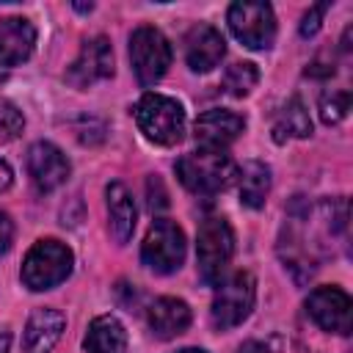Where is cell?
<instances>
[{
	"label": "cell",
	"mask_w": 353,
	"mask_h": 353,
	"mask_svg": "<svg viewBox=\"0 0 353 353\" xmlns=\"http://www.w3.org/2000/svg\"><path fill=\"white\" fill-rule=\"evenodd\" d=\"M63 328H66V317L58 309H52V306L33 309V314L28 317V325H25V336H22L25 353H50L58 345Z\"/></svg>",
	"instance_id": "obj_14"
},
{
	"label": "cell",
	"mask_w": 353,
	"mask_h": 353,
	"mask_svg": "<svg viewBox=\"0 0 353 353\" xmlns=\"http://www.w3.org/2000/svg\"><path fill=\"white\" fill-rule=\"evenodd\" d=\"M138 130L160 146H174L185 135V108L165 94H143L135 105Z\"/></svg>",
	"instance_id": "obj_2"
},
{
	"label": "cell",
	"mask_w": 353,
	"mask_h": 353,
	"mask_svg": "<svg viewBox=\"0 0 353 353\" xmlns=\"http://www.w3.org/2000/svg\"><path fill=\"white\" fill-rule=\"evenodd\" d=\"M25 130V116L22 110L8 102V99H0V143H8L14 138H19Z\"/></svg>",
	"instance_id": "obj_22"
},
{
	"label": "cell",
	"mask_w": 353,
	"mask_h": 353,
	"mask_svg": "<svg viewBox=\"0 0 353 353\" xmlns=\"http://www.w3.org/2000/svg\"><path fill=\"white\" fill-rule=\"evenodd\" d=\"M325 11H328V3H317V6H312V8L303 14V22H301V36H314V33L320 30V22H323Z\"/></svg>",
	"instance_id": "obj_24"
},
{
	"label": "cell",
	"mask_w": 353,
	"mask_h": 353,
	"mask_svg": "<svg viewBox=\"0 0 353 353\" xmlns=\"http://www.w3.org/2000/svg\"><path fill=\"white\" fill-rule=\"evenodd\" d=\"M270 193V168L262 160H248L240 171V204L259 210Z\"/></svg>",
	"instance_id": "obj_20"
},
{
	"label": "cell",
	"mask_w": 353,
	"mask_h": 353,
	"mask_svg": "<svg viewBox=\"0 0 353 353\" xmlns=\"http://www.w3.org/2000/svg\"><path fill=\"white\" fill-rule=\"evenodd\" d=\"M254 301H256V281H254V276L245 273V270L232 273L215 290L212 309H210L212 325L221 328V331H229V328L240 325L251 314Z\"/></svg>",
	"instance_id": "obj_5"
},
{
	"label": "cell",
	"mask_w": 353,
	"mask_h": 353,
	"mask_svg": "<svg viewBox=\"0 0 353 353\" xmlns=\"http://www.w3.org/2000/svg\"><path fill=\"white\" fill-rule=\"evenodd\" d=\"M226 22L234 39L251 50H268L276 39V17L268 3H254V0L232 3Z\"/></svg>",
	"instance_id": "obj_8"
},
{
	"label": "cell",
	"mask_w": 353,
	"mask_h": 353,
	"mask_svg": "<svg viewBox=\"0 0 353 353\" xmlns=\"http://www.w3.org/2000/svg\"><path fill=\"white\" fill-rule=\"evenodd\" d=\"M185 259V232L168 221V218H157L143 243H141V262L154 270V273H174Z\"/></svg>",
	"instance_id": "obj_7"
},
{
	"label": "cell",
	"mask_w": 353,
	"mask_h": 353,
	"mask_svg": "<svg viewBox=\"0 0 353 353\" xmlns=\"http://www.w3.org/2000/svg\"><path fill=\"white\" fill-rule=\"evenodd\" d=\"M11 240H14V223H11V218L0 210V256H3V254H8Z\"/></svg>",
	"instance_id": "obj_25"
},
{
	"label": "cell",
	"mask_w": 353,
	"mask_h": 353,
	"mask_svg": "<svg viewBox=\"0 0 353 353\" xmlns=\"http://www.w3.org/2000/svg\"><path fill=\"white\" fill-rule=\"evenodd\" d=\"M245 130V119L240 113L223 110V108H212L207 113H201L193 124V138L199 143V149H218L223 152L240 132Z\"/></svg>",
	"instance_id": "obj_12"
},
{
	"label": "cell",
	"mask_w": 353,
	"mask_h": 353,
	"mask_svg": "<svg viewBox=\"0 0 353 353\" xmlns=\"http://www.w3.org/2000/svg\"><path fill=\"white\" fill-rule=\"evenodd\" d=\"M105 199H108V232L119 245H124L135 232V218H138L135 201L127 185L121 182H110L105 188Z\"/></svg>",
	"instance_id": "obj_16"
},
{
	"label": "cell",
	"mask_w": 353,
	"mask_h": 353,
	"mask_svg": "<svg viewBox=\"0 0 353 353\" xmlns=\"http://www.w3.org/2000/svg\"><path fill=\"white\" fill-rule=\"evenodd\" d=\"M8 347H11V336L3 331V334H0V353H8Z\"/></svg>",
	"instance_id": "obj_28"
},
{
	"label": "cell",
	"mask_w": 353,
	"mask_h": 353,
	"mask_svg": "<svg viewBox=\"0 0 353 353\" xmlns=\"http://www.w3.org/2000/svg\"><path fill=\"white\" fill-rule=\"evenodd\" d=\"M232 254H234V234L226 218H207L199 226V243H196V265L201 281L218 287L232 262Z\"/></svg>",
	"instance_id": "obj_3"
},
{
	"label": "cell",
	"mask_w": 353,
	"mask_h": 353,
	"mask_svg": "<svg viewBox=\"0 0 353 353\" xmlns=\"http://www.w3.org/2000/svg\"><path fill=\"white\" fill-rule=\"evenodd\" d=\"M256 80H259V69L254 63H248V61H240V63H232L226 69V74H223V91L229 97L243 99V97H248L254 91Z\"/></svg>",
	"instance_id": "obj_21"
},
{
	"label": "cell",
	"mask_w": 353,
	"mask_h": 353,
	"mask_svg": "<svg viewBox=\"0 0 353 353\" xmlns=\"http://www.w3.org/2000/svg\"><path fill=\"white\" fill-rule=\"evenodd\" d=\"M350 295L339 287H317L306 298V314L331 334L347 336L350 334Z\"/></svg>",
	"instance_id": "obj_9"
},
{
	"label": "cell",
	"mask_w": 353,
	"mask_h": 353,
	"mask_svg": "<svg viewBox=\"0 0 353 353\" xmlns=\"http://www.w3.org/2000/svg\"><path fill=\"white\" fill-rule=\"evenodd\" d=\"M149 328L157 339H174L190 325V306L179 298H157L146 312Z\"/></svg>",
	"instance_id": "obj_17"
},
{
	"label": "cell",
	"mask_w": 353,
	"mask_h": 353,
	"mask_svg": "<svg viewBox=\"0 0 353 353\" xmlns=\"http://www.w3.org/2000/svg\"><path fill=\"white\" fill-rule=\"evenodd\" d=\"M350 110V94L347 91H328L320 97V119L325 124H336Z\"/></svg>",
	"instance_id": "obj_23"
},
{
	"label": "cell",
	"mask_w": 353,
	"mask_h": 353,
	"mask_svg": "<svg viewBox=\"0 0 353 353\" xmlns=\"http://www.w3.org/2000/svg\"><path fill=\"white\" fill-rule=\"evenodd\" d=\"M11 182H14V171L6 160H0V193H6L11 188Z\"/></svg>",
	"instance_id": "obj_27"
},
{
	"label": "cell",
	"mask_w": 353,
	"mask_h": 353,
	"mask_svg": "<svg viewBox=\"0 0 353 353\" xmlns=\"http://www.w3.org/2000/svg\"><path fill=\"white\" fill-rule=\"evenodd\" d=\"M110 74H113V47L105 36H94L80 47L77 58L66 69V83H72L74 88H91L94 83L108 80Z\"/></svg>",
	"instance_id": "obj_10"
},
{
	"label": "cell",
	"mask_w": 353,
	"mask_h": 353,
	"mask_svg": "<svg viewBox=\"0 0 353 353\" xmlns=\"http://www.w3.org/2000/svg\"><path fill=\"white\" fill-rule=\"evenodd\" d=\"M179 353H207V350H201V347H185V350H179Z\"/></svg>",
	"instance_id": "obj_29"
},
{
	"label": "cell",
	"mask_w": 353,
	"mask_h": 353,
	"mask_svg": "<svg viewBox=\"0 0 353 353\" xmlns=\"http://www.w3.org/2000/svg\"><path fill=\"white\" fill-rule=\"evenodd\" d=\"M176 176L190 193L212 196L218 190H226L234 182L237 165L232 163V157L226 152L199 149V152H190L176 160Z\"/></svg>",
	"instance_id": "obj_1"
},
{
	"label": "cell",
	"mask_w": 353,
	"mask_h": 353,
	"mask_svg": "<svg viewBox=\"0 0 353 353\" xmlns=\"http://www.w3.org/2000/svg\"><path fill=\"white\" fill-rule=\"evenodd\" d=\"M72 251L61 240H39L22 262V284L33 292L52 290L72 273Z\"/></svg>",
	"instance_id": "obj_4"
},
{
	"label": "cell",
	"mask_w": 353,
	"mask_h": 353,
	"mask_svg": "<svg viewBox=\"0 0 353 353\" xmlns=\"http://www.w3.org/2000/svg\"><path fill=\"white\" fill-rule=\"evenodd\" d=\"M237 353H273V350H270V345H265L259 339H248V342H243L237 347Z\"/></svg>",
	"instance_id": "obj_26"
},
{
	"label": "cell",
	"mask_w": 353,
	"mask_h": 353,
	"mask_svg": "<svg viewBox=\"0 0 353 353\" xmlns=\"http://www.w3.org/2000/svg\"><path fill=\"white\" fill-rule=\"evenodd\" d=\"M85 353H127V331L113 314H99L91 320L85 339Z\"/></svg>",
	"instance_id": "obj_18"
},
{
	"label": "cell",
	"mask_w": 353,
	"mask_h": 353,
	"mask_svg": "<svg viewBox=\"0 0 353 353\" xmlns=\"http://www.w3.org/2000/svg\"><path fill=\"white\" fill-rule=\"evenodd\" d=\"M223 55H226V41H223L221 30H215L212 25L190 28V33L185 39V58H188V66L193 72L215 69Z\"/></svg>",
	"instance_id": "obj_13"
},
{
	"label": "cell",
	"mask_w": 353,
	"mask_h": 353,
	"mask_svg": "<svg viewBox=\"0 0 353 353\" xmlns=\"http://www.w3.org/2000/svg\"><path fill=\"white\" fill-rule=\"evenodd\" d=\"M69 171H72V165L55 143L36 141L28 149V174L39 193H52L55 188H61L69 179Z\"/></svg>",
	"instance_id": "obj_11"
},
{
	"label": "cell",
	"mask_w": 353,
	"mask_h": 353,
	"mask_svg": "<svg viewBox=\"0 0 353 353\" xmlns=\"http://www.w3.org/2000/svg\"><path fill=\"white\" fill-rule=\"evenodd\" d=\"M36 47V28L25 17L0 19V66H17L30 58Z\"/></svg>",
	"instance_id": "obj_15"
},
{
	"label": "cell",
	"mask_w": 353,
	"mask_h": 353,
	"mask_svg": "<svg viewBox=\"0 0 353 353\" xmlns=\"http://www.w3.org/2000/svg\"><path fill=\"white\" fill-rule=\"evenodd\" d=\"M312 135V119L309 110L303 108V102L298 97L287 99V105L279 110L276 121H273V141L284 143L290 138H309Z\"/></svg>",
	"instance_id": "obj_19"
},
{
	"label": "cell",
	"mask_w": 353,
	"mask_h": 353,
	"mask_svg": "<svg viewBox=\"0 0 353 353\" xmlns=\"http://www.w3.org/2000/svg\"><path fill=\"white\" fill-rule=\"evenodd\" d=\"M130 63L141 85H154L171 66L168 39L152 25L135 28L130 36Z\"/></svg>",
	"instance_id": "obj_6"
}]
</instances>
